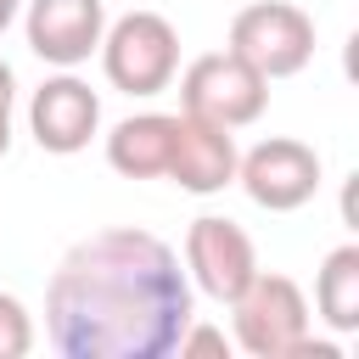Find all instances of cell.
<instances>
[{"instance_id":"obj_1","label":"cell","mask_w":359,"mask_h":359,"mask_svg":"<svg viewBox=\"0 0 359 359\" xmlns=\"http://www.w3.org/2000/svg\"><path fill=\"white\" fill-rule=\"evenodd\" d=\"M180 252L135 224H107L62 252L45 286V331L62 359H163L191 325Z\"/></svg>"},{"instance_id":"obj_2","label":"cell","mask_w":359,"mask_h":359,"mask_svg":"<svg viewBox=\"0 0 359 359\" xmlns=\"http://www.w3.org/2000/svg\"><path fill=\"white\" fill-rule=\"evenodd\" d=\"M230 325H236V348L252 353V359H297V353L337 359L331 342L309 337V297H303V286L292 275H275V269H258L230 297Z\"/></svg>"},{"instance_id":"obj_3","label":"cell","mask_w":359,"mask_h":359,"mask_svg":"<svg viewBox=\"0 0 359 359\" xmlns=\"http://www.w3.org/2000/svg\"><path fill=\"white\" fill-rule=\"evenodd\" d=\"M101 73L123 95H163L180 73V34L163 11H123L101 34Z\"/></svg>"},{"instance_id":"obj_4","label":"cell","mask_w":359,"mask_h":359,"mask_svg":"<svg viewBox=\"0 0 359 359\" xmlns=\"http://www.w3.org/2000/svg\"><path fill=\"white\" fill-rule=\"evenodd\" d=\"M224 50H236L269 84L292 79L314 62V17L292 0H252L230 17V45Z\"/></svg>"},{"instance_id":"obj_5","label":"cell","mask_w":359,"mask_h":359,"mask_svg":"<svg viewBox=\"0 0 359 359\" xmlns=\"http://www.w3.org/2000/svg\"><path fill=\"white\" fill-rule=\"evenodd\" d=\"M174 79H180V112L208 118L219 129H247L269 107V79L252 73L236 50H208Z\"/></svg>"},{"instance_id":"obj_6","label":"cell","mask_w":359,"mask_h":359,"mask_svg":"<svg viewBox=\"0 0 359 359\" xmlns=\"http://www.w3.org/2000/svg\"><path fill=\"white\" fill-rule=\"evenodd\" d=\"M236 185L264 213H297L320 191V151L292 140V135H269V140H258L252 151L236 157Z\"/></svg>"},{"instance_id":"obj_7","label":"cell","mask_w":359,"mask_h":359,"mask_svg":"<svg viewBox=\"0 0 359 359\" xmlns=\"http://www.w3.org/2000/svg\"><path fill=\"white\" fill-rule=\"evenodd\" d=\"M185 275H191V292H202L213 303H230L258 275V247L236 219L202 213L185 230Z\"/></svg>"},{"instance_id":"obj_8","label":"cell","mask_w":359,"mask_h":359,"mask_svg":"<svg viewBox=\"0 0 359 359\" xmlns=\"http://www.w3.org/2000/svg\"><path fill=\"white\" fill-rule=\"evenodd\" d=\"M101 129V95L73 79V67H62L56 79H45L28 101V135L39 140V151L50 157H73L90 146V135Z\"/></svg>"},{"instance_id":"obj_9","label":"cell","mask_w":359,"mask_h":359,"mask_svg":"<svg viewBox=\"0 0 359 359\" xmlns=\"http://www.w3.org/2000/svg\"><path fill=\"white\" fill-rule=\"evenodd\" d=\"M22 34L28 50L50 67H79L95 56L101 34H107V0H22Z\"/></svg>"},{"instance_id":"obj_10","label":"cell","mask_w":359,"mask_h":359,"mask_svg":"<svg viewBox=\"0 0 359 359\" xmlns=\"http://www.w3.org/2000/svg\"><path fill=\"white\" fill-rule=\"evenodd\" d=\"M236 129H219L208 118L174 112V151H168V174L180 191L191 196H213L224 185H236Z\"/></svg>"},{"instance_id":"obj_11","label":"cell","mask_w":359,"mask_h":359,"mask_svg":"<svg viewBox=\"0 0 359 359\" xmlns=\"http://www.w3.org/2000/svg\"><path fill=\"white\" fill-rule=\"evenodd\" d=\"M168 151H174V112H135L107 135V163L123 180H163Z\"/></svg>"},{"instance_id":"obj_12","label":"cell","mask_w":359,"mask_h":359,"mask_svg":"<svg viewBox=\"0 0 359 359\" xmlns=\"http://www.w3.org/2000/svg\"><path fill=\"white\" fill-rule=\"evenodd\" d=\"M314 309L331 331H359V247L342 241L325 252L320 275H314Z\"/></svg>"},{"instance_id":"obj_13","label":"cell","mask_w":359,"mask_h":359,"mask_svg":"<svg viewBox=\"0 0 359 359\" xmlns=\"http://www.w3.org/2000/svg\"><path fill=\"white\" fill-rule=\"evenodd\" d=\"M34 348V320L22 309V297L0 292V359H22Z\"/></svg>"},{"instance_id":"obj_14","label":"cell","mask_w":359,"mask_h":359,"mask_svg":"<svg viewBox=\"0 0 359 359\" xmlns=\"http://www.w3.org/2000/svg\"><path fill=\"white\" fill-rule=\"evenodd\" d=\"M11 107H17V73L0 62V157L11 151Z\"/></svg>"},{"instance_id":"obj_15","label":"cell","mask_w":359,"mask_h":359,"mask_svg":"<svg viewBox=\"0 0 359 359\" xmlns=\"http://www.w3.org/2000/svg\"><path fill=\"white\" fill-rule=\"evenodd\" d=\"M17 11H22V0H0V34L17 22Z\"/></svg>"}]
</instances>
